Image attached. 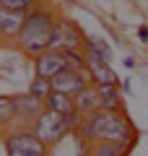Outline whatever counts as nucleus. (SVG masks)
<instances>
[{"label":"nucleus","instance_id":"f257e3e1","mask_svg":"<svg viewBox=\"0 0 148 156\" xmlns=\"http://www.w3.org/2000/svg\"><path fill=\"white\" fill-rule=\"evenodd\" d=\"M78 135L88 143L96 140H117V143H132L135 140V128L122 112H109V109H99L93 115L83 117Z\"/></svg>","mask_w":148,"mask_h":156},{"label":"nucleus","instance_id":"f03ea898","mask_svg":"<svg viewBox=\"0 0 148 156\" xmlns=\"http://www.w3.org/2000/svg\"><path fill=\"white\" fill-rule=\"evenodd\" d=\"M55 23L57 18L52 16V11L47 8H34V11L26 13V21L21 26V34H18V47H21L26 55L37 57L42 52L49 50L52 44V34H55Z\"/></svg>","mask_w":148,"mask_h":156},{"label":"nucleus","instance_id":"7ed1b4c3","mask_svg":"<svg viewBox=\"0 0 148 156\" xmlns=\"http://www.w3.org/2000/svg\"><path fill=\"white\" fill-rule=\"evenodd\" d=\"M3 146H5L8 156H49L47 151L49 146L26 125H21L16 130H5Z\"/></svg>","mask_w":148,"mask_h":156},{"label":"nucleus","instance_id":"20e7f679","mask_svg":"<svg viewBox=\"0 0 148 156\" xmlns=\"http://www.w3.org/2000/svg\"><path fill=\"white\" fill-rule=\"evenodd\" d=\"M31 130H34V133H37L47 146L60 143V140L70 133V128H68V122H65V115H60V112H55V109H44L42 115L34 120Z\"/></svg>","mask_w":148,"mask_h":156},{"label":"nucleus","instance_id":"39448f33","mask_svg":"<svg viewBox=\"0 0 148 156\" xmlns=\"http://www.w3.org/2000/svg\"><path fill=\"white\" fill-rule=\"evenodd\" d=\"M49 50H55V52H65V50L86 52V37H83V31L73 21H68V18H57Z\"/></svg>","mask_w":148,"mask_h":156},{"label":"nucleus","instance_id":"423d86ee","mask_svg":"<svg viewBox=\"0 0 148 156\" xmlns=\"http://www.w3.org/2000/svg\"><path fill=\"white\" fill-rule=\"evenodd\" d=\"M86 86H91V78L83 70H70V68H65V70H60L52 78V91H62V94H70V96H76L78 91H83Z\"/></svg>","mask_w":148,"mask_h":156},{"label":"nucleus","instance_id":"0eeeda50","mask_svg":"<svg viewBox=\"0 0 148 156\" xmlns=\"http://www.w3.org/2000/svg\"><path fill=\"white\" fill-rule=\"evenodd\" d=\"M47 109V104H44V99H39V96H34L31 91H26V94L16 96V120L21 125H26V128H31L34 120H37L42 112Z\"/></svg>","mask_w":148,"mask_h":156},{"label":"nucleus","instance_id":"6e6552de","mask_svg":"<svg viewBox=\"0 0 148 156\" xmlns=\"http://www.w3.org/2000/svg\"><path fill=\"white\" fill-rule=\"evenodd\" d=\"M65 68H68V62H65V57H62V52L47 50V52H42V55L34 57V73L42 76V78H49V81H52L60 70H65Z\"/></svg>","mask_w":148,"mask_h":156},{"label":"nucleus","instance_id":"1a4fd4ad","mask_svg":"<svg viewBox=\"0 0 148 156\" xmlns=\"http://www.w3.org/2000/svg\"><path fill=\"white\" fill-rule=\"evenodd\" d=\"M86 73L91 78V83H117V76L109 68V60L96 57L91 52H86Z\"/></svg>","mask_w":148,"mask_h":156},{"label":"nucleus","instance_id":"9d476101","mask_svg":"<svg viewBox=\"0 0 148 156\" xmlns=\"http://www.w3.org/2000/svg\"><path fill=\"white\" fill-rule=\"evenodd\" d=\"M73 99H76V109L81 112L83 117H86V115H93V112L101 109V96H99L96 83H91V86H86L83 91H78Z\"/></svg>","mask_w":148,"mask_h":156},{"label":"nucleus","instance_id":"9b49d317","mask_svg":"<svg viewBox=\"0 0 148 156\" xmlns=\"http://www.w3.org/2000/svg\"><path fill=\"white\" fill-rule=\"evenodd\" d=\"M23 21H26V13L5 11V8H0V34H3L5 39H18Z\"/></svg>","mask_w":148,"mask_h":156},{"label":"nucleus","instance_id":"f8f14e48","mask_svg":"<svg viewBox=\"0 0 148 156\" xmlns=\"http://www.w3.org/2000/svg\"><path fill=\"white\" fill-rule=\"evenodd\" d=\"M99 96H101V109H109V112H122V96L117 83H96Z\"/></svg>","mask_w":148,"mask_h":156},{"label":"nucleus","instance_id":"ddd939ff","mask_svg":"<svg viewBox=\"0 0 148 156\" xmlns=\"http://www.w3.org/2000/svg\"><path fill=\"white\" fill-rule=\"evenodd\" d=\"M132 143H117V140H96L91 156H127Z\"/></svg>","mask_w":148,"mask_h":156},{"label":"nucleus","instance_id":"4468645a","mask_svg":"<svg viewBox=\"0 0 148 156\" xmlns=\"http://www.w3.org/2000/svg\"><path fill=\"white\" fill-rule=\"evenodd\" d=\"M44 104H47V109H55V112H60V115L76 112V99H73L70 94H62V91H52V94L44 99Z\"/></svg>","mask_w":148,"mask_h":156},{"label":"nucleus","instance_id":"2eb2a0df","mask_svg":"<svg viewBox=\"0 0 148 156\" xmlns=\"http://www.w3.org/2000/svg\"><path fill=\"white\" fill-rule=\"evenodd\" d=\"M86 52H91V55H96V57H104V60L112 57V47L107 44L104 39H99V37H86Z\"/></svg>","mask_w":148,"mask_h":156},{"label":"nucleus","instance_id":"dca6fc26","mask_svg":"<svg viewBox=\"0 0 148 156\" xmlns=\"http://www.w3.org/2000/svg\"><path fill=\"white\" fill-rule=\"evenodd\" d=\"M62 57H65V62H68L70 70H83V73H86V52L65 50V52H62Z\"/></svg>","mask_w":148,"mask_h":156},{"label":"nucleus","instance_id":"f3484780","mask_svg":"<svg viewBox=\"0 0 148 156\" xmlns=\"http://www.w3.org/2000/svg\"><path fill=\"white\" fill-rule=\"evenodd\" d=\"M29 91H31L34 96H39V99H47V96L52 94V81H49V78L37 76V78L31 81V86H29Z\"/></svg>","mask_w":148,"mask_h":156},{"label":"nucleus","instance_id":"a211bd4d","mask_svg":"<svg viewBox=\"0 0 148 156\" xmlns=\"http://www.w3.org/2000/svg\"><path fill=\"white\" fill-rule=\"evenodd\" d=\"M0 8L5 11H18V13H29L37 8V0H0Z\"/></svg>","mask_w":148,"mask_h":156},{"label":"nucleus","instance_id":"6ab92c4d","mask_svg":"<svg viewBox=\"0 0 148 156\" xmlns=\"http://www.w3.org/2000/svg\"><path fill=\"white\" fill-rule=\"evenodd\" d=\"M13 117H16V99L3 96V99H0V122L8 128V122H11Z\"/></svg>","mask_w":148,"mask_h":156},{"label":"nucleus","instance_id":"aec40b11","mask_svg":"<svg viewBox=\"0 0 148 156\" xmlns=\"http://www.w3.org/2000/svg\"><path fill=\"white\" fill-rule=\"evenodd\" d=\"M138 37H140V39H143V42H148V29H146V26H143V29H140V31H138Z\"/></svg>","mask_w":148,"mask_h":156}]
</instances>
